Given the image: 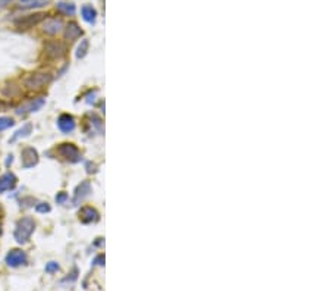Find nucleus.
<instances>
[{"mask_svg": "<svg viewBox=\"0 0 330 291\" xmlns=\"http://www.w3.org/2000/svg\"><path fill=\"white\" fill-rule=\"evenodd\" d=\"M34 231H35L34 219L30 218V216H24V218H21L16 222V226H15V231H14V237H15V240L19 242V244H24V242H27L31 238Z\"/></svg>", "mask_w": 330, "mask_h": 291, "instance_id": "f257e3e1", "label": "nucleus"}, {"mask_svg": "<svg viewBox=\"0 0 330 291\" xmlns=\"http://www.w3.org/2000/svg\"><path fill=\"white\" fill-rule=\"evenodd\" d=\"M50 81H51V75L48 72H35V74H31L24 84L28 90H40L48 85Z\"/></svg>", "mask_w": 330, "mask_h": 291, "instance_id": "f03ea898", "label": "nucleus"}, {"mask_svg": "<svg viewBox=\"0 0 330 291\" xmlns=\"http://www.w3.org/2000/svg\"><path fill=\"white\" fill-rule=\"evenodd\" d=\"M5 262L8 266L11 268H18V266H22L28 262V258H27V253L21 249H12L6 258H5Z\"/></svg>", "mask_w": 330, "mask_h": 291, "instance_id": "7ed1b4c3", "label": "nucleus"}, {"mask_svg": "<svg viewBox=\"0 0 330 291\" xmlns=\"http://www.w3.org/2000/svg\"><path fill=\"white\" fill-rule=\"evenodd\" d=\"M44 50H46V55L51 59H58V58H62L66 52L65 48V44L61 43V41H56V40H51V41H47L44 44Z\"/></svg>", "mask_w": 330, "mask_h": 291, "instance_id": "20e7f679", "label": "nucleus"}, {"mask_svg": "<svg viewBox=\"0 0 330 291\" xmlns=\"http://www.w3.org/2000/svg\"><path fill=\"white\" fill-rule=\"evenodd\" d=\"M46 18V14H30L25 16H21L19 19L15 21V24L19 28H31L34 25H37L38 22H41Z\"/></svg>", "mask_w": 330, "mask_h": 291, "instance_id": "39448f33", "label": "nucleus"}, {"mask_svg": "<svg viewBox=\"0 0 330 291\" xmlns=\"http://www.w3.org/2000/svg\"><path fill=\"white\" fill-rule=\"evenodd\" d=\"M59 153L65 158V159H68V161H71V162H78L79 161V150L77 149V146H74V144H71V143H65V144H61L59 146Z\"/></svg>", "mask_w": 330, "mask_h": 291, "instance_id": "423d86ee", "label": "nucleus"}, {"mask_svg": "<svg viewBox=\"0 0 330 291\" xmlns=\"http://www.w3.org/2000/svg\"><path fill=\"white\" fill-rule=\"evenodd\" d=\"M46 100L43 99V97H37V99H32L27 103H24L21 108H18L16 113L22 115V113H31V112H37L38 109H41L44 106Z\"/></svg>", "mask_w": 330, "mask_h": 291, "instance_id": "0eeeda50", "label": "nucleus"}, {"mask_svg": "<svg viewBox=\"0 0 330 291\" xmlns=\"http://www.w3.org/2000/svg\"><path fill=\"white\" fill-rule=\"evenodd\" d=\"M21 156H22L21 159H22V166L24 168H32L38 162V153L32 147H25L22 150V155Z\"/></svg>", "mask_w": 330, "mask_h": 291, "instance_id": "6e6552de", "label": "nucleus"}, {"mask_svg": "<svg viewBox=\"0 0 330 291\" xmlns=\"http://www.w3.org/2000/svg\"><path fill=\"white\" fill-rule=\"evenodd\" d=\"M18 184V178L12 172H6L0 177V193H6L9 190H14Z\"/></svg>", "mask_w": 330, "mask_h": 291, "instance_id": "1a4fd4ad", "label": "nucleus"}, {"mask_svg": "<svg viewBox=\"0 0 330 291\" xmlns=\"http://www.w3.org/2000/svg\"><path fill=\"white\" fill-rule=\"evenodd\" d=\"M58 127H59V129H61L62 132L69 134V132H72V131L75 129L77 124H75L74 116H71V115H68V113H63V115H61L59 119H58Z\"/></svg>", "mask_w": 330, "mask_h": 291, "instance_id": "9d476101", "label": "nucleus"}, {"mask_svg": "<svg viewBox=\"0 0 330 291\" xmlns=\"http://www.w3.org/2000/svg\"><path fill=\"white\" fill-rule=\"evenodd\" d=\"M91 193V184L88 182V181H82L78 187H77V190H75V194H74V203L75 205H78L79 202H82L88 194Z\"/></svg>", "mask_w": 330, "mask_h": 291, "instance_id": "9b49d317", "label": "nucleus"}, {"mask_svg": "<svg viewBox=\"0 0 330 291\" xmlns=\"http://www.w3.org/2000/svg\"><path fill=\"white\" fill-rule=\"evenodd\" d=\"M62 28H63V22H62V19L51 18V19H47V21H46L43 31H44L46 34L54 35V34L61 32V31H62Z\"/></svg>", "mask_w": 330, "mask_h": 291, "instance_id": "f8f14e48", "label": "nucleus"}, {"mask_svg": "<svg viewBox=\"0 0 330 291\" xmlns=\"http://www.w3.org/2000/svg\"><path fill=\"white\" fill-rule=\"evenodd\" d=\"M81 35H82V30L79 28V25L77 22H69L66 25V28H65V38L68 41H75Z\"/></svg>", "mask_w": 330, "mask_h": 291, "instance_id": "ddd939ff", "label": "nucleus"}, {"mask_svg": "<svg viewBox=\"0 0 330 291\" xmlns=\"http://www.w3.org/2000/svg\"><path fill=\"white\" fill-rule=\"evenodd\" d=\"M79 219H81L84 224H90V222H94V221L98 219V213H97L95 209L87 206V208H82V209L79 210Z\"/></svg>", "mask_w": 330, "mask_h": 291, "instance_id": "4468645a", "label": "nucleus"}, {"mask_svg": "<svg viewBox=\"0 0 330 291\" xmlns=\"http://www.w3.org/2000/svg\"><path fill=\"white\" fill-rule=\"evenodd\" d=\"M81 14H82V18H84V21H87L88 24H94V21H95V16H97V12H95V9H94L93 6H90V5H85V6H82V9H81Z\"/></svg>", "mask_w": 330, "mask_h": 291, "instance_id": "2eb2a0df", "label": "nucleus"}, {"mask_svg": "<svg viewBox=\"0 0 330 291\" xmlns=\"http://www.w3.org/2000/svg\"><path fill=\"white\" fill-rule=\"evenodd\" d=\"M56 8H58V11L63 12L65 15H75V12H77L75 5L74 3H68V2H61V3L56 5Z\"/></svg>", "mask_w": 330, "mask_h": 291, "instance_id": "dca6fc26", "label": "nucleus"}, {"mask_svg": "<svg viewBox=\"0 0 330 291\" xmlns=\"http://www.w3.org/2000/svg\"><path fill=\"white\" fill-rule=\"evenodd\" d=\"M31 131H32V125H31V124H25L21 129H18V131L15 132L12 141H15V140H18V138H21V137H25V135L31 134Z\"/></svg>", "mask_w": 330, "mask_h": 291, "instance_id": "f3484780", "label": "nucleus"}, {"mask_svg": "<svg viewBox=\"0 0 330 291\" xmlns=\"http://www.w3.org/2000/svg\"><path fill=\"white\" fill-rule=\"evenodd\" d=\"M88 46H90L88 40H82V41H81V44H79L78 48H77V58H78V59H81V58H84V56L87 55V52H88Z\"/></svg>", "mask_w": 330, "mask_h": 291, "instance_id": "a211bd4d", "label": "nucleus"}, {"mask_svg": "<svg viewBox=\"0 0 330 291\" xmlns=\"http://www.w3.org/2000/svg\"><path fill=\"white\" fill-rule=\"evenodd\" d=\"M14 124H15V121H14L12 118H9V116H2V118H0V131H5V129L14 127Z\"/></svg>", "mask_w": 330, "mask_h": 291, "instance_id": "6ab92c4d", "label": "nucleus"}, {"mask_svg": "<svg viewBox=\"0 0 330 291\" xmlns=\"http://www.w3.org/2000/svg\"><path fill=\"white\" fill-rule=\"evenodd\" d=\"M58 271H59V265H58L56 262H48V263L46 265V272H48V274L58 272Z\"/></svg>", "mask_w": 330, "mask_h": 291, "instance_id": "aec40b11", "label": "nucleus"}, {"mask_svg": "<svg viewBox=\"0 0 330 291\" xmlns=\"http://www.w3.org/2000/svg\"><path fill=\"white\" fill-rule=\"evenodd\" d=\"M35 210L40 213H46V212H50V206H48V203H38L35 206Z\"/></svg>", "mask_w": 330, "mask_h": 291, "instance_id": "412c9836", "label": "nucleus"}, {"mask_svg": "<svg viewBox=\"0 0 330 291\" xmlns=\"http://www.w3.org/2000/svg\"><path fill=\"white\" fill-rule=\"evenodd\" d=\"M66 199H68V194L66 193H61V194H58V196H56V202L58 203H65Z\"/></svg>", "mask_w": 330, "mask_h": 291, "instance_id": "4be33fe9", "label": "nucleus"}, {"mask_svg": "<svg viewBox=\"0 0 330 291\" xmlns=\"http://www.w3.org/2000/svg\"><path fill=\"white\" fill-rule=\"evenodd\" d=\"M11 2H12V0H0V9H3L5 6H8Z\"/></svg>", "mask_w": 330, "mask_h": 291, "instance_id": "5701e85b", "label": "nucleus"}, {"mask_svg": "<svg viewBox=\"0 0 330 291\" xmlns=\"http://www.w3.org/2000/svg\"><path fill=\"white\" fill-rule=\"evenodd\" d=\"M94 263H95V265H103V263H104V258H103V256H98V258H95Z\"/></svg>", "mask_w": 330, "mask_h": 291, "instance_id": "b1692460", "label": "nucleus"}, {"mask_svg": "<svg viewBox=\"0 0 330 291\" xmlns=\"http://www.w3.org/2000/svg\"><path fill=\"white\" fill-rule=\"evenodd\" d=\"M22 2H30V0H22Z\"/></svg>", "mask_w": 330, "mask_h": 291, "instance_id": "393cba45", "label": "nucleus"}]
</instances>
